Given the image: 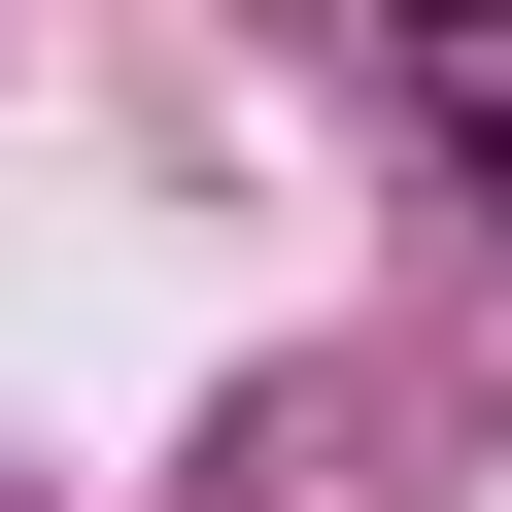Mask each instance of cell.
Wrapping results in <instances>:
<instances>
[{
	"label": "cell",
	"instance_id": "6da1fadb",
	"mask_svg": "<svg viewBox=\"0 0 512 512\" xmlns=\"http://www.w3.org/2000/svg\"><path fill=\"white\" fill-rule=\"evenodd\" d=\"M376 69H410V137H444V205L512 239V0H376Z\"/></svg>",
	"mask_w": 512,
	"mask_h": 512
}]
</instances>
